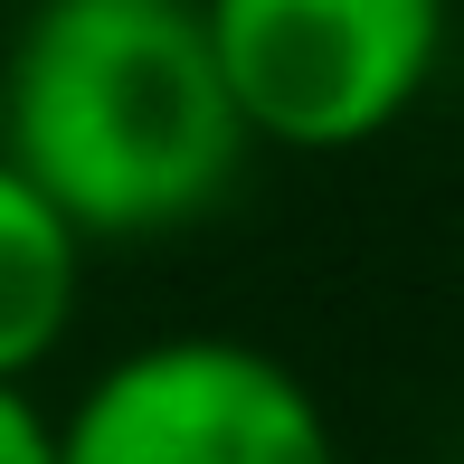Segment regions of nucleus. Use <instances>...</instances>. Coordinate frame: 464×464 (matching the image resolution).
I'll return each instance as SVG.
<instances>
[{"mask_svg":"<svg viewBox=\"0 0 464 464\" xmlns=\"http://www.w3.org/2000/svg\"><path fill=\"white\" fill-rule=\"evenodd\" d=\"M67 464H342L313 379L237 332H161L86 379Z\"/></svg>","mask_w":464,"mask_h":464,"instance_id":"3","label":"nucleus"},{"mask_svg":"<svg viewBox=\"0 0 464 464\" xmlns=\"http://www.w3.org/2000/svg\"><path fill=\"white\" fill-rule=\"evenodd\" d=\"M86 227L0 152V379H38L86 313Z\"/></svg>","mask_w":464,"mask_h":464,"instance_id":"4","label":"nucleus"},{"mask_svg":"<svg viewBox=\"0 0 464 464\" xmlns=\"http://www.w3.org/2000/svg\"><path fill=\"white\" fill-rule=\"evenodd\" d=\"M256 152H370L427 104L455 0H199Z\"/></svg>","mask_w":464,"mask_h":464,"instance_id":"2","label":"nucleus"},{"mask_svg":"<svg viewBox=\"0 0 464 464\" xmlns=\"http://www.w3.org/2000/svg\"><path fill=\"white\" fill-rule=\"evenodd\" d=\"M0 152L86 246L199 227L237 189L246 133L199 0H29L0 57Z\"/></svg>","mask_w":464,"mask_h":464,"instance_id":"1","label":"nucleus"},{"mask_svg":"<svg viewBox=\"0 0 464 464\" xmlns=\"http://www.w3.org/2000/svg\"><path fill=\"white\" fill-rule=\"evenodd\" d=\"M0 464H67V417L38 408L29 379H0Z\"/></svg>","mask_w":464,"mask_h":464,"instance_id":"5","label":"nucleus"}]
</instances>
